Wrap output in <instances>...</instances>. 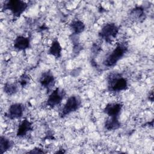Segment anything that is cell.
Instances as JSON below:
<instances>
[{
	"label": "cell",
	"mask_w": 154,
	"mask_h": 154,
	"mask_svg": "<svg viewBox=\"0 0 154 154\" xmlns=\"http://www.w3.org/2000/svg\"><path fill=\"white\" fill-rule=\"evenodd\" d=\"M106 87L108 91L111 93H119L128 89V81L123 74L111 72L106 76Z\"/></svg>",
	"instance_id": "cell-1"
},
{
	"label": "cell",
	"mask_w": 154,
	"mask_h": 154,
	"mask_svg": "<svg viewBox=\"0 0 154 154\" xmlns=\"http://www.w3.org/2000/svg\"><path fill=\"white\" fill-rule=\"evenodd\" d=\"M128 47L125 43H119L112 51L104 58L103 64L105 67L114 66L127 53Z\"/></svg>",
	"instance_id": "cell-2"
},
{
	"label": "cell",
	"mask_w": 154,
	"mask_h": 154,
	"mask_svg": "<svg viewBox=\"0 0 154 154\" xmlns=\"http://www.w3.org/2000/svg\"><path fill=\"white\" fill-rule=\"evenodd\" d=\"M119 26L114 22L105 23L98 32L99 37L105 42L111 44L119 32Z\"/></svg>",
	"instance_id": "cell-3"
},
{
	"label": "cell",
	"mask_w": 154,
	"mask_h": 154,
	"mask_svg": "<svg viewBox=\"0 0 154 154\" xmlns=\"http://www.w3.org/2000/svg\"><path fill=\"white\" fill-rule=\"evenodd\" d=\"M28 7V3L23 1L9 0L4 4L2 10L10 11L14 17L18 18L25 12Z\"/></svg>",
	"instance_id": "cell-4"
},
{
	"label": "cell",
	"mask_w": 154,
	"mask_h": 154,
	"mask_svg": "<svg viewBox=\"0 0 154 154\" xmlns=\"http://www.w3.org/2000/svg\"><path fill=\"white\" fill-rule=\"evenodd\" d=\"M82 105L81 97L78 95H72L68 97L64 104L60 113V117L64 118L67 116L78 111Z\"/></svg>",
	"instance_id": "cell-5"
},
{
	"label": "cell",
	"mask_w": 154,
	"mask_h": 154,
	"mask_svg": "<svg viewBox=\"0 0 154 154\" xmlns=\"http://www.w3.org/2000/svg\"><path fill=\"white\" fill-rule=\"evenodd\" d=\"M66 95V91L61 88L57 87L53 90L46 100V106L54 108L59 105Z\"/></svg>",
	"instance_id": "cell-6"
},
{
	"label": "cell",
	"mask_w": 154,
	"mask_h": 154,
	"mask_svg": "<svg viewBox=\"0 0 154 154\" xmlns=\"http://www.w3.org/2000/svg\"><path fill=\"white\" fill-rule=\"evenodd\" d=\"M38 82L40 85L45 88L48 93H49L55 84V78L53 73L48 70L43 72Z\"/></svg>",
	"instance_id": "cell-7"
},
{
	"label": "cell",
	"mask_w": 154,
	"mask_h": 154,
	"mask_svg": "<svg viewBox=\"0 0 154 154\" xmlns=\"http://www.w3.org/2000/svg\"><path fill=\"white\" fill-rule=\"evenodd\" d=\"M25 107L21 103H14L11 104L5 113V116L10 119H17L22 117L24 113Z\"/></svg>",
	"instance_id": "cell-8"
},
{
	"label": "cell",
	"mask_w": 154,
	"mask_h": 154,
	"mask_svg": "<svg viewBox=\"0 0 154 154\" xmlns=\"http://www.w3.org/2000/svg\"><path fill=\"white\" fill-rule=\"evenodd\" d=\"M123 108V104L119 102L107 103L103 108V112L108 117H119Z\"/></svg>",
	"instance_id": "cell-9"
},
{
	"label": "cell",
	"mask_w": 154,
	"mask_h": 154,
	"mask_svg": "<svg viewBox=\"0 0 154 154\" xmlns=\"http://www.w3.org/2000/svg\"><path fill=\"white\" fill-rule=\"evenodd\" d=\"M128 16L129 19L134 22H142L146 17L145 8L141 5H137L130 10Z\"/></svg>",
	"instance_id": "cell-10"
},
{
	"label": "cell",
	"mask_w": 154,
	"mask_h": 154,
	"mask_svg": "<svg viewBox=\"0 0 154 154\" xmlns=\"http://www.w3.org/2000/svg\"><path fill=\"white\" fill-rule=\"evenodd\" d=\"M13 46L14 49L19 51L29 49L31 48L30 37L24 35H18L14 39Z\"/></svg>",
	"instance_id": "cell-11"
},
{
	"label": "cell",
	"mask_w": 154,
	"mask_h": 154,
	"mask_svg": "<svg viewBox=\"0 0 154 154\" xmlns=\"http://www.w3.org/2000/svg\"><path fill=\"white\" fill-rule=\"evenodd\" d=\"M32 129L33 126L32 122H31L27 119H24L18 126L16 132V136L17 137H25L28 133L32 131Z\"/></svg>",
	"instance_id": "cell-12"
},
{
	"label": "cell",
	"mask_w": 154,
	"mask_h": 154,
	"mask_svg": "<svg viewBox=\"0 0 154 154\" xmlns=\"http://www.w3.org/2000/svg\"><path fill=\"white\" fill-rule=\"evenodd\" d=\"M70 29L72 31V34L79 35L85 29V25L79 19L72 20L69 25Z\"/></svg>",
	"instance_id": "cell-13"
},
{
	"label": "cell",
	"mask_w": 154,
	"mask_h": 154,
	"mask_svg": "<svg viewBox=\"0 0 154 154\" xmlns=\"http://www.w3.org/2000/svg\"><path fill=\"white\" fill-rule=\"evenodd\" d=\"M61 53L62 47L59 41L57 39L54 40L52 42L51 46L49 48L48 54L54 57L55 58H60L61 57Z\"/></svg>",
	"instance_id": "cell-14"
},
{
	"label": "cell",
	"mask_w": 154,
	"mask_h": 154,
	"mask_svg": "<svg viewBox=\"0 0 154 154\" xmlns=\"http://www.w3.org/2000/svg\"><path fill=\"white\" fill-rule=\"evenodd\" d=\"M121 127V123L119 117H108L104 123V128L107 131H114Z\"/></svg>",
	"instance_id": "cell-15"
},
{
	"label": "cell",
	"mask_w": 154,
	"mask_h": 154,
	"mask_svg": "<svg viewBox=\"0 0 154 154\" xmlns=\"http://www.w3.org/2000/svg\"><path fill=\"white\" fill-rule=\"evenodd\" d=\"M14 143L8 137L1 135L0 137V153L3 154L13 146Z\"/></svg>",
	"instance_id": "cell-16"
},
{
	"label": "cell",
	"mask_w": 154,
	"mask_h": 154,
	"mask_svg": "<svg viewBox=\"0 0 154 154\" xmlns=\"http://www.w3.org/2000/svg\"><path fill=\"white\" fill-rule=\"evenodd\" d=\"M19 86V84L17 83L7 82L4 85L3 91L8 96H13L18 92Z\"/></svg>",
	"instance_id": "cell-17"
},
{
	"label": "cell",
	"mask_w": 154,
	"mask_h": 154,
	"mask_svg": "<svg viewBox=\"0 0 154 154\" xmlns=\"http://www.w3.org/2000/svg\"><path fill=\"white\" fill-rule=\"evenodd\" d=\"M30 81V77L29 76L26 74V73H23L19 78L18 84L22 87H25L26 86Z\"/></svg>",
	"instance_id": "cell-18"
},
{
	"label": "cell",
	"mask_w": 154,
	"mask_h": 154,
	"mask_svg": "<svg viewBox=\"0 0 154 154\" xmlns=\"http://www.w3.org/2000/svg\"><path fill=\"white\" fill-rule=\"evenodd\" d=\"M101 51V46L97 43H93L91 47V52L92 54L94 55H97L99 54L100 51Z\"/></svg>",
	"instance_id": "cell-19"
},
{
	"label": "cell",
	"mask_w": 154,
	"mask_h": 154,
	"mask_svg": "<svg viewBox=\"0 0 154 154\" xmlns=\"http://www.w3.org/2000/svg\"><path fill=\"white\" fill-rule=\"evenodd\" d=\"M46 153V152H45L40 147H35L27 152V153Z\"/></svg>",
	"instance_id": "cell-20"
},
{
	"label": "cell",
	"mask_w": 154,
	"mask_h": 154,
	"mask_svg": "<svg viewBox=\"0 0 154 154\" xmlns=\"http://www.w3.org/2000/svg\"><path fill=\"white\" fill-rule=\"evenodd\" d=\"M147 97H148V100H150V102H152L153 101V90L149 91Z\"/></svg>",
	"instance_id": "cell-21"
}]
</instances>
